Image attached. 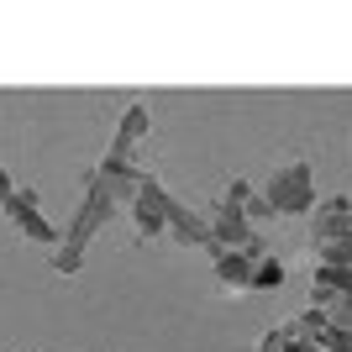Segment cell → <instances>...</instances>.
Listing matches in <instances>:
<instances>
[{
	"label": "cell",
	"instance_id": "obj_1",
	"mask_svg": "<svg viewBox=\"0 0 352 352\" xmlns=\"http://www.w3.org/2000/svg\"><path fill=\"white\" fill-rule=\"evenodd\" d=\"M116 216V200L111 195H100V190H89L85 195V206L74 210V221H69V232H63V248H58V258H53V274H79V263H85V248L95 242V232H105V221Z\"/></svg>",
	"mask_w": 352,
	"mask_h": 352
},
{
	"label": "cell",
	"instance_id": "obj_2",
	"mask_svg": "<svg viewBox=\"0 0 352 352\" xmlns=\"http://www.w3.org/2000/svg\"><path fill=\"white\" fill-rule=\"evenodd\" d=\"M263 195L279 216H310V210L321 206V200H316V168H310V163H289L284 174H274V184H268Z\"/></svg>",
	"mask_w": 352,
	"mask_h": 352
},
{
	"label": "cell",
	"instance_id": "obj_3",
	"mask_svg": "<svg viewBox=\"0 0 352 352\" xmlns=\"http://www.w3.org/2000/svg\"><path fill=\"white\" fill-rule=\"evenodd\" d=\"M85 184H89V190H100V195H111L116 206H132L137 195H142L147 174L137 168V163L111 158V153H105V163H100V168H89V174H85Z\"/></svg>",
	"mask_w": 352,
	"mask_h": 352
},
{
	"label": "cell",
	"instance_id": "obj_4",
	"mask_svg": "<svg viewBox=\"0 0 352 352\" xmlns=\"http://www.w3.org/2000/svg\"><path fill=\"white\" fill-rule=\"evenodd\" d=\"M0 190H6V216H11V226H21V236H32V242H53V236H58L43 221L37 195H32V190H16L11 179H0Z\"/></svg>",
	"mask_w": 352,
	"mask_h": 352
},
{
	"label": "cell",
	"instance_id": "obj_5",
	"mask_svg": "<svg viewBox=\"0 0 352 352\" xmlns=\"http://www.w3.org/2000/svg\"><path fill=\"white\" fill-rule=\"evenodd\" d=\"M168 210H174V200H168V190H163L158 179L147 174V184H142V195L132 200V216H137V232L142 236H163L168 232Z\"/></svg>",
	"mask_w": 352,
	"mask_h": 352
},
{
	"label": "cell",
	"instance_id": "obj_6",
	"mask_svg": "<svg viewBox=\"0 0 352 352\" xmlns=\"http://www.w3.org/2000/svg\"><path fill=\"white\" fill-rule=\"evenodd\" d=\"M342 236H352V200L331 195L310 210V242H342Z\"/></svg>",
	"mask_w": 352,
	"mask_h": 352
},
{
	"label": "cell",
	"instance_id": "obj_7",
	"mask_svg": "<svg viewBox=\"0 0 352 352\" xmlns=\"http://www.w3.org/2000/svg\"><path fill=\"white\" fill-rule=\"evenodd\" d=\"M153 132V116H147V105H126V116H121L116 126V142H111V158H126L137 163V147H142V137Z\"/></svg>",
	"mask_w": 352,
	"mask_h": 352
},
{
	"label": "cell",
	"instance_id": "obj_8",
	"mask_svg": "<svg viewBox=\"0 0 352 352\" xmlns=\"http://www.w3.org/2000/svg\"><path fill=\"white\" fill-rule=\"evenodd\" d=\"M168 236H174L179 248H206L210 252V216H195V210H184V206H174L168 210Z\"/></svg>",
	"mask_w": 352,
	"mask_h": 352
},
{
	"label": "cell",
	"instance_id": "obj_9",
	"mask_svg": "<svg viewBox=\"0 0 352 352\" xmlns=\"http://www.w3.org/2000/svg\"><path fill=\"white\" fill-rule=\"evenodd\" d=\"M216 284L221 289H252V263L242 252H216Z\"/></svg>",
	"mask_w": 352,
	"mask_h": 352
},
{
	"label": "cell",
	"instance_id": "obj_10",
	"mask_svg": "<svg viewBox=\"0 0 352 352\" xmlns=\"http://www.w3.org/2000/svg\"><path fill=\"white\" fill-rule=\"evenodd\" d=\"M284 284V263L279 258H263V263L252 268V289H279Z\"/></svg>",
	"mask_w": 352,
	"mask_h": 352
},
{
	"label": "cell",
	"instance_id": "obj_11",
	"mask_svg": "<svg viewBox=\"0 0 352 352\" xmlns=\"http://www.w3.org/2000/svg\"><path fill=\"white\" fill-rule=\"evenodd\" d=\"M294 347V331L289 326H279V331H268L263 342H258V352H289Z\"/></svg>",
	"mask_w": 352,
	"mask_h": 352
}]
</instances>
